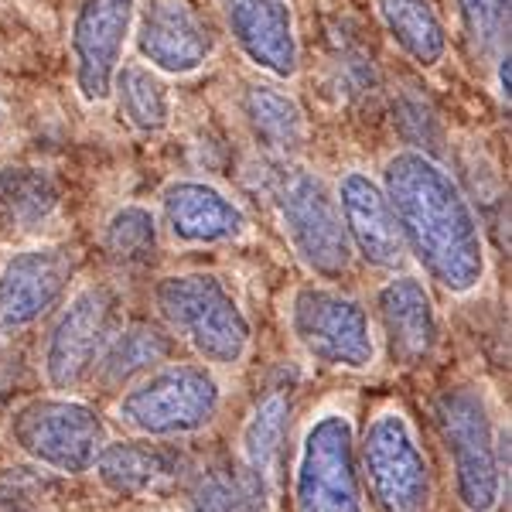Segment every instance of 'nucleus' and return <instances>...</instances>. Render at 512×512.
<instances>
[{"label": "nucleus", "mask_w": 512, "mask_h": 512, "mask_svg": "<svg viewBox=\"0 0 512 512\" xmlns=\"http://www.w3.org/2000/svg\"><path fill=\"white\" fill-rule=\"evenodd\" d=\"M59 205V188L38 168H7L0 171V219L7 226L35 229Z\"/></svg>", "instance_id": "26"}, {"label": "nucleus", "mask_w": 512, "mask_h": 512, "mask_svg": "<svg viewBox=\"0 0 512 512\" xmlns=\"http://www.w3.org/2000/svg\"><path fill=\"white\" fill-rule=\"evenodd\" d=\"M376 18L393 45L420 69L444 62L448 28L431 0H376Z\"/></svg>", "instance_id": "22"}, {"label": "nucleus", "mask_w": 512, "mask_h": 512, "mask_svg": "<svg viewBox=\"0 0 512 512\" xmlns=\"http://www.w3.org/2000/svg\"><path fill=\"white\" fill-rule=\"evenodd\" d=\"M383 185L403 250L434 287L468 297L489 274V250L472 198L427 151H396L383 164Z\"/></svg>", "instance_id": "1"}, {"label": "nucleus", "mask_w": 512, "mask_h": 512, "mask_svg": "<svg viewBox=\"0 0 512 512\" xmlns=\"http://www.w3.org/2000/svg\"><path fill=\"white\" fill-rule=\"evenodd\" d=\"M359 475L376 512H431L434 468L417 427L400 407H379L362 437H355Z\"/></svg>", "instance_id": "6"}, {"label": "nucleus", "mask_w": 512, "mask_h": 512, "mask_svg": "<svg viewBox=\"0 0 512 512\" xmlns=\"http://www.w3.org/2000/svg\"><path fill=\"white\" fill-rule=\"evenodd\" d=\"M175 349L178 342L161 321H130V325H120V332L110 338L89 383L103 386V390H123L134 379L158 369L161 362L175 359Z\"/></svg>", "instance_id": "20"}, {"label": "nucleus", "mask_w": 512, "mask_h": 512, "mask_svg": "<svg viewBox=\"0 0 512 512\" xmlns=\"http://www.w3.org/2000/svg\"><path fill=\"white\" fill-rule=\"evenodd\" d=\"M7 444L35 468L52 475H89L106 437V420L96 407L69 393H45L18 403L7 414Z\"/></svg>", "instance_id": "5"}, {"label": "nucleus", "mask_w": 512, "mask_h": 512, "mask_svg": "<svg viewBox=\"0 0 512 512\" xmlns=\"http://www.w3.org/2000/svg\"><path fill=\"white\" fill-rule=\"evenodd\" d=\"M110 99H117L120 120L134 127L137 134H161L175 117V96H171L168 82L144 62L120 65Z\"/></svg>", "instance_id": "24"}, {"label": "nucleus", "mask_w": 512, "mask_h": 512, "mask_svg": "<svg viewBox=\"0 0 512 512\" xmlns=\"http://www.w3.org/2000/svg\"><path fill=\"white\" fill-rule=\"evenodd\" d=\"M274 212L294 256L311 277L325 284L349 277L355 253L338 216L335 188L318 171L287 168L274 185Z\"/></svg>", "instance_id": "9"}, {"label": "nucleus", "mask_w": 512, "mask_h": 512, "mask_svg": "<svg viewBox=\"0 0 512 512\" xmlns=\"http://www.w3.org/2000/svg\"><path fill=\"white\" fill-rule=\"evenodd\" d=\"M287 434H291V396L270 390L253 403V410L243 420L239 431V458L277 485L287 458Z\"/></svg>", "instance_id": "23"}, {"label": "nucleus", "mask_w": 512, "mask_h": 512, "mask_svg": "<svg viewBox=\"0 0 512 512\" xmlns=\"http://www.w3.org/2000/svg\"><path fill=\"white\" fill-rule=\"evenodd\" d=\"M188 512H270L274 485L239 454L212 458L185 475Z\"/></svg>", "instance_id": "19"}, {"label": "nucleus", "mask_w": 512, "mask_h": 512, "mask_svg": "<svg viewBox=\"0 0 512 512\" xmlns=\"http://www.w3.org/2000/svg\"><path fill=\"white\" fill-rule=\"evenodd\" d=\"M0 127H4V110H0Z\"/></svg>", "instance_id": "29"}, {"label": "nucleus", "mask_w": 512, "mask_h": 512, "mask_svg": "<svg viewBox=\"0 0 512 512\" xmlns=\"http://www.w3.org/2000/svg\"><path fill=\"white\" fill-rule=\"evenodd\" d=\"M226 35L263 76L287 82L301 69V38L291 0H219Z\"/></svg>", "instance_id": "15"}, {"label": "nucleus", "mask_w": 512, "mask_h": 512, "mask_svg": "<svg viewBox=\"0 0 512 512\" xmlns=\"http://www.w3.org/2000/svg\"><path fill=\"white\" fill-rule=\"evenodd\" d=\"M134 45L144 65L161 76H195L216 55V35L209 21L188 0H147L137 7Z\"/></svg>", "instance_id": "13"}, {"label": "nucleus", "mask_w": 512, "mask_h": 512, "mask_svg": "<svg viewBox=\"0 0 512 512\" xmlns=\"http://www.w3.org/2000/svg\"><path fill=\"white\" fill-rule=\"evenodd\" d=\"M434 427L448 454L461 512H499L509 495V427L492 414L482 386L451 383L434 396Z\"/></svg>", "instance_id": "2"}, {"label": "nucleus", "mask_w": 512, "mask_h": 512, "mask_svg": "<svg viewBox=\"0 0 512 512\" xmlns=\"http://www.w3.org/2000/svg\"><path fill=\"white\" fill-rule=\"evenodd\" d=\"M335 202L352 253L376 270H400V263L407 260V250H403L400 229H396L383 185L366 171L352 168L338 178Z\"/></svg>", "instance_id": "18"}, {"label": "nucleus", "mask_w": 512, "mask_h": 512, "mask_svg": "<svg viewBox=\"0 0 512 512\" xmlns=\"http://www.w3.org/2000/svg\"><path fill=\"white\" fill-rule=\"evenodd\" d=\"M0 512H28L21 506V502H14V499H0Z\"/></svg>", "instance_id": "28"}, {"label": "nucleus", "mask_w": 512, "mask_h": 512, "mask_svg": "<svg viewBox=\"0 0 512 512\" xmlns=\"http://www.w3.org/2000/svg\"><path fill=\"white\" fill-rule=\"evenodd\" d=\"M79 260L72 246L35 243L0 263V338L45 321L69 297Z\"/></svg>", "instance_id": "11"}, {"label": "nucleus", "mask_w": 512, "mask_h": 512, "mask_svg": "<svg viewBox=\"0 0 512 512\" xmlns=\"http://www.w3.org/2000/svg\"><path fill=\"white\" fill-rule=\"evenodd\" d=\"M137 0H79L69 21L72 82L86 106L106 103L134 35Z\"/></svg>", "instance_id": "12"}, {"label": "nucleus", "mask_w": 512, "mask_h": 512, "mask_svg": "<svg viewBox=\"0 0 512 512\" xmlns=\"http://www.w3.org/2000/svg\"><path fill=\"white\" fill-rule=\"evenodd\" d=\"M161 222L147 205L127 202L110 212L103 222V253L123 270H144L158 260Z\"/></svg>", "instance_id": "25"}, {"label": "nucleus", "mask_w": 512, "mask_h": 512, "mask_svg": "<svg viewBox=\"0 0 512 512\" xmlns=\"http://www.w3.org/2000/svg\"><path fill=\"white\" fill-rule=\"evenodd\" d=\"M454 7L472 59L492 72L509 52V0H454Z\"/></svg>", "instance_id": "27"}, {"label": "nucleus", "mask_w": 512, "mask_h": 512, "mask_svg": "<svg viewBox=\"0 0 512 512\" xmlns=\"http://www.w3.org/2000/svg\"><path fill=\"white\" fill-rule=\"evenodd\" d=\"M41 345V376L52 393H72L93 379L99 355L123 325V297L117 287L93 280L59 304Z\"/></svg>", "instance_id": "10"}, {"label": "nucleus", "mask_w": 512, "mask_h": 512, "mask_svg": "<svg viewBox=\"0 0 512 512\" xmlns=\"http://www.w3.org/2000/svg\"><path fill=\"white\" fill-rule=\"evenodd\" d=\"M154 311L171 338L212 369L243 366L253 349V321L233 287L209 270L168 274L154 284Z\"/></svg>", "instance_id": "3"}, {"label": "nucleus", "mask_w": 512, "mask_h": 512, "mask_svg": "<svg viewBox=\"0 0 512 512\" xmlns=\"http://www.w3.org/2000/svg\"><path fill=\"white\" fill-rule=\"evenodd\" d=\"M376 318L396 366L424 369L441 349V315L431 287L414 274H393L376 291Z\"/></svg>", "instance_id": "16"}, {"label": "nucleus", "mask_w": 512, "mask_h": 512, "mask_svg": "<svg viewBox=\"0 0 512 512\" xmlns=\"http://www.w3.org/2000/svg\"><path fill=\"white\" fill-rule=\"evenodd\" d=\"M239 110H243V120L256 137V144H263L267 151L287 158V154L301 151L308 144V117H304L301 103L284 89L253 82V86L243 89Z\"/></svg>", "instance_id": "21"}, {"label": "nucleus", "mask_w": 512, "mask_h": 512, "mask_svg": "<svg viewBox=\"0 0 512 512\" xmlns=\"http://www.w3.org/2000/svg\"><path fill=\"white\" fill-rule=\"evenodd\" d=\"M164 233L178 246H233L250 236V216L229 192L205 178H175L161 192Z\"/></svg>", "instance_id": "14"}, {"label": "nucleus", "mask_w": 512, "mask_h": 512, "mask_svg": "<svg viewBox=\"0 0 512 512\" xmlns=\"http://www.w3.org/2000/svg\"><path fill=\"white\" fill-rule=\"evenodd\" d=\"M188 468L192 461L178 444L154 441V437H127V441H106L89 472L96 475L99 489L117 499H151L185 482Z\"/></svg>", "instance_id": "17"}, {"label": "nucleus", "mask_w": 512, "mask_h": 512, "mask_svg": "<svg viewBox=\"0 0 512 512\" xmlns=\"http://www.w3.org/2000/svg\"><path fill=\"white\" fill-rule=\"evenodd\" d=\"M287 325L311 362L338 373H369L376 366V328L359 297L335 284H301L287 301Z\"/></svg>", "instance_id": "8"}, {"label": "nucleus", "mask_w": 512, "mask_h": 512, "mask_svg": "<svg viewBox=\"0 0 512 512\" xmlns=\"http://www.w3.org/2000/svg\"><path fill=\"white\" fill-rule=\"evenodd\" d=\"M222 379L205 362H161L158 369L123 386L113 417L134 437L181 441L205 434L222 414Z\"/></svg>", "instance_id": "4"}, {"label": "nucleus", "mask_w": 512, "mask_h": 512, "mask_svg": "<svg viewBox=\"0 0 512 512\" xmlns=\"http://www.w3.org/2000/svg\"><path fill=\"white\" fill-rule=\"evenodd\" d=\"M355 437L345 410H318L304 424L291 461L294 512H369Z\"/></svg>", "instance_id": "7"}]
</instances>
